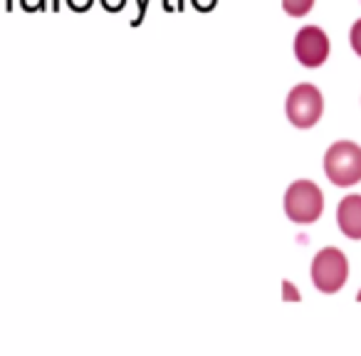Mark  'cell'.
<instances>
[{
    "instance_id": "6da1fadb",
    "label": "cell",
    "mask_w": 361,
    "mask_h": 356,
    "mask_svg": "<svg viewBox=\"0 0 361 356\" xmlns=\"http://www.w3.org/2000/svg\"><path fill=\"white\" fill-rule=\"evenodd\" d=\"M324 176L339 188H351L361 181V146L339 139L324 151Z\"/></svg>"
},
{
    "instance_id": "7a4b0ae2",
    "label": "cell",
    "mask_w": 361,
    "mask_h": 356,
    "mask_svg": "<svg viewBox=\"0 0 361 356\" xmlns=\"http://www.w3.org/2000/svg\"><path fill=\"white\" fill-rule=\"evenodd\" d=\"M324 213V193L310 178H297L285 191V216L297 226H312Z\"/></svg>"
},
{
    "instance_id": "3957f363",
    "label": "cell",
    "mask_w": 361,
    "mask_h": 356,
    "mask_svg": "<svg viewBox=\"0 0 361 356\" xmlns=\"http://www.w3.org/2000/svg\"><path fill=\"white\" fill-rule=\"evenodd\" d=\"M310 277L314 290H319L322 295H336L349 280V260L339 247L326 245L312 257Z\"/></svg>"
},
{
    "instance_id": "277c9868",
    "label": "cell",
    "mask_w": 361,
    "mask_h": 356,
    "mask_svg": "<svg viewBox=\"0 0 361 356\" xmlns=\"http://www.w3.org/2000/svg\"><path fill=\"white\" fill-rule=\"evenodd\" d=\"M285 114L295 129H312L324 114V94L312 82H302L290 90L285 99Z\"/></svg>"
},
{
    "instance_id": "5b68a950",
    "label": "cell",
    "mask_w": 361,
    "mask_h": 356,
    "mask_svg": "<svg viewBox=\"0 0 361 356\" xmlns=\"http://www.w3.org/2000/svg\"><path fill=\"white\" fill-rule=\"evenodd\" d=\"M292 50H295V57L302 67H307V70H317V67H322L326 60H329L331 42H329V35H326L322 27L305 25V27L297 30Z\"/></svg>"
},
{
    "instance_id": "8992f818",
    "label": "cell",
    "mask_w": 361,
    "mask_h": 356,
    "mask_svg": "<svg viewBox=\"0 0 361 356\" xmlns=\"http://www.w3.org/2000/svg\"><path fill=\"white\" fill-rule=\"evenodd\" d=\"M336 226L339 233L349 240H361V196L349 193L336 206Z\"/></svg>"
},
{
    "instance_id": "52a82bcc",
    "label": "cell",
    "mask_w": 361,
    "mask_h": 356,
    "mask_svg": "<svg viewBox=\"0 0 361 356\" xmlns=\"http://www.w3.org/2000/svg\"><path fill=\"white\" fill-rule=\"evenodd\" d=\"M314 8V0H282V11L290 18H305Z\"/></svg>"
},
{
    "instance_id": "ba28073f",
    "label": "cell",
    "mask_w": 361,
    "mask_h": 356,
    "mask_svg": "<svg viewBox=\"0 0 361 356\" xmlns=\"http://www.w3.org/2000/svg\"><path fill=\"white\" fill-rule=\"evenodd\" d=\"M349 45H351V50H354V55L361 57V18L354 23V25H351V30H349Z\"/></svg>"
},
{
    "instance_id": "9c48e42d",
    "label": "cell",
    "mask_w": 361,
    "mask_h": 356,
    "mask_svg": "<svg viewBox=\"0 0 361 356\" xmlns=\"http://www.w3.org/2000/svg\"><path fill=\"white\" fill-rule=\"evenodd\" d=\"M282 300H287V302H300L302 300V292L297 290V287L292 285L290 280H282Z\"/></svg>"
},
{
    "instance_id": "30bf717a",
    "label": "cell",
    "mask_w": 361,
    "mask_h": 356,
    "mask_svg": "<svg viewBox=\"0 0 361 356\" xmlns=\"http://www.w3.org/2000/svg\"><path fill=\"white\" fill-rule=\"evenodd\" d=\"M356 302H361V290H359V292H356Z\"/></svg>"
}]
</instances>
